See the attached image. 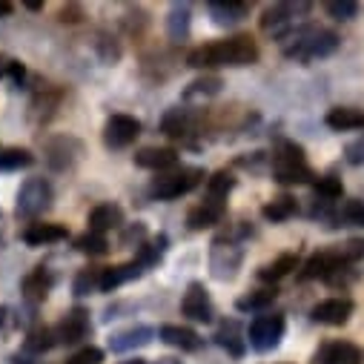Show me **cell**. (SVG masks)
I'll return each mask as SVG.
<instances>
[{
	"label": "cell",
	"mask_w": 364,
	"mask_h": 364,
	"mask_svg": "<svg viewBox=\"0 0 364 364\" xmlns=\"http://www.w3.org/2000/svg\"><path fill=\"white\" fill-rule=\"evenodd\" d=\"M89 230L107 235L109 230H118L124 224V210L118 204H98L92 213H89Z\"/></svg>",
	"instance_id": "21"
},
{
	"label": "cell",
	"mask_w": 364,
	"mask_h": 364,
	"mask_svg": "<svg viewBox=\"0 0 364 364\" xmlns=\"http://www.w3.org/2000/svg\"><path fill=\"white\" fill-rule=\"evenodd\" d=\"M32 164H35V155L29 149H21V146L0 149V169L4 172H18V169H26Z\"/></svg>",
	"instance_id": "36"
},
{
	"label": "cell",
	"mask_w": 364,
	"mask_h": 364,
	"mask_svg": "<svg viewBox=\"0 0 364 364\" xmlns=\"http://www.w3.org/2000/svg\"><path fill=\"white\" fill-rule=\"evenodd\" d=\"M241 261H244V250L232 238L213 241V250H210V276L215 282H232L238 276V269H241Z\"/></svg>",
	"instance_id": "7"
},
{
	"label": "cell",
	"mask_w": 364,
	"mask_h": 364,
	"mask_svg": "<svg viewBox=\"0 0 364 364\" xmlns=\"http://www.w3.org/2000/svg\"><path fill=\"white\" fill-rule=\"evenodd\" d=\"M52 207V187L46 178H26L18 190V215L21 218H35Z\"/></svg>",
	"instance_id": "8"
},
{
	"label": "cell",
	"mask_w": 364,
	"mask_h": 364,
	"mask_svg": "<svg viewBox=\"0 0 364 364\" xmlns=\"http://www.w3.org/2000/svg\"><path fill=\"white\" fill-rule=\"evenodd\" d=\"M69 238V230L60 227V224H29L23 230V244L29 247H43V244H58V241H66Z\"/></svg>",
	"instance_id": "23"
},
{
	"label": "cell",
	"mask_w": 364,
	"mask_h": 364,
	"mask_svg": "<svg viewBox=\"0 0 364 364\" xmlns=\"http://www.w3.org/2000/svg\"><path fill=\"white\" fill-rule=\"evenodd\" d=\"M75 250L77 252H83V255H107V250H109V241H107V235H101V232H92V230H86L83 235H77L75 238Z\"/></svg>",
	"instance_id": "37"
},
{
	"label": "cell",
	"mask_w": 364,
	"mask_h": 364,
	"mask_svg": "<svg viewBox=\"0 0 364 364\" xmlns=\"http://www.w3.org/2000/svg\"><path fill=\"white\" fill-rule=\"evenodd\" d=\"M284 330H287V321L282 313H261L252 318L250 330H247V341L252 350L258 353H269L276 350L284 338Z\"/></svg>",
	"instance_id": "5"
},
{
	"label": "cell",
	"mask_w": 364,
	"mask_h": 364,
	"mask_svg": "<svg viewBox=\"0 0 364 364\" xmlns=\"http://www.w3.org/2000/svg\"><path fill=\"white\" fill-rule=\"evenodd\" d=\"M0 324H4V310H0Z\"/></svg>",
	"instance_id": "52"
},
{
	"label": "cell",
	"mask_w": 364,
	"mask_h": 364,
	"mask_svg": "<svg viewBox=\"0 0 364 364\" xmlns=\"http://www.w3.org/2000/svg\"><path fill=\"white\" fill-rule=\"evenodd\" d=\"M9 75H12V80H15V83H21V80L26 77V69H23V63H21V60H12V66H9Z\"/></svg>",
	"instance_id": "46"
},
{
	"label": "cell",
	"mask_w": 364,
	"mask_h": 364,
	"mask_svg": "<svg viewBox=\"0 0 364 364\" xmlns=\"http://www.w3.org/2000/svg\"><path fill=\"white\" fill-rule=\"evenodd\" d=\"M207 12L215 26H235L250 15V4H241V0H210Z\"/></svg>",
	"instance_id": "17"
},
{
	"label": "cell",
	"mask_w": 364,
	"mask_h": 364,
	"mask_svg": "<svg viewBox=\"0 0 364 364\" xmlns=\"http://www.w3.org/2000/svg\"><path fill=\"white\" fill-rule=\"evenodd\" d=\"M215 344L218 347H224L230 355H235V358H241L244 353H247V333L241 330V324L238 321H224L221 327H218V333H215Z\"/></svg>",
	"instance_id": "24"
},
{
	"label": "cell",
	"mask_w": 364,
	"mask_h": 364,
	"mask_svg": "<svg viewBox=\"0 0 364 364\" xmlns=\"http://www.w3.org/2000/svg\"><path fill=\"white\" fill-rule=\"evenodd\" d=\"M9 66H12V58L0 55V77H4V75H9Z\"/></svg>",
	"instance_id": "48"
},
{
	"label": "cell",
	"mask_w": 364,
	"mask_h": 364,
	"mask_svg": "<svg viewBox=\"0 0 364 364\" xmlns=\"http://www.w3.org/2000/svg\"><path fill=\"white\" fill-rule=\"evenodd\" d=\"M190 23H193V12L187 4H172L169 15H166V32L172 41H184L190 35Z\"/></svg>",
	"instance_id": "28"
},
{
	"label": "cell",
	"mask_w": 364,
	"mask_h": 364,
	"mask_svg": "<svg viewBox=\"0 0 364 364\" xmlns=\"http://www.w3.org/2000/svg\"><path fill=\"white\" fill-rule=\"evenodd\" d=\"M344 158H347V164H353V166L364 164V135H358L355 141H350V144H347Z\"/></svg>",
	"instance_id": "43"
},
{
	"label": "cell",
	"mask_w": 364,
	"mask_h": 364,
	"mask_svg": "<svg viewBox=\"0 0 364 364\" xmlns=\"http://www.w3.org/2000/svg\"><path fill=\"white\" fill-rule=\"evenodd\" d=\"M324 9H327V15L333 21H353L358 15V4H355V0H327Z\"/></svg>",
	"instance_id": "41"
},
{
	"label": "cell",
	"mask_w": 364,
	"mask_h": 364,
	"mask_svg": "<svg viewBox=\"0 0 364 364\" xmlns=\"http://www.w3.org/2000/svg\"><path fill=\"white\" fill-rule=\"evenodd\" d=\"M15 12V6L9 4V0H0V18H9Z\"/></svg>",
	"instance_id": "47"
},
{
	"label": "cell",
	"mask_w": 364,
	"mask_h": 364,
	"mask_svg": "<svg viewBox=\"0 0 364 364\" xmlns=\"http://www.w3.org/2000/svg\"><path fill=\"white\" fill-rule=\"evenodd\" d=\"M26 9H32V12H38V9H43V4H38V0H26Z\"/></svg>",
	"instance_id": "49"
},
{
	"label": "cell",
	"mask_w": 364,
	"mask_h": 364,
	"mask_svg": "<svg viewBox=\"0 0 364 364\" xmlns=\"http://www.w3.org/2000/svg\"><path fill=\"white\" fill-rule=\"evenodd\" d=\"M341 267H344V264H341V258L336 255V250H321V252H316V255L307 258V264H304L301 272H299V279H301V282H316V279L330 282L333 272H338Z\"/></svg>",
	"instance_id": "13"
},
{
	"label": "cell",
	"mask_w": 364,
	"mask_h": 364,
	"mask_svg": "<svg viewBox=\"0 0 364 364\" xmlns=\"http://www.w3.org/2000/svg\"><path fill=\"white\" fill-rule=\"evenodd\" d=\"M152 338H155V330H152V327L135 324V327H127V330L115 333V336L109 338V350H112V353H129V350L146 347Z\"/></svg>",
	"instance_id": "18"
},
{
	"label": "cell",
	"mask_w": 364,
	"mask_h": 364,
	"mask_svg": "<svg viewBox=\"0 0 364 364\" xmlns=\"http://www.w3.org/2000/svg\"><path fill=\"white\" fill-rule=\"evenodd\" d=\"M221 92V77H215V75H204V77H198V80H193L187 89H184V101H207V98H213V95H218Z\"/></svg>",
	"instance_id": "34"
},
{
	"label": "cell",
	"mask_w": 364,
	"mask_h": 364,
	"mask_svg": "<svg viewBox=\"0 0 364 364\" xmlns=\"http://www.w3.org/2000/svg\"><path fill=\"white\" fill-rule=\"evenodd\" d=\"M124 364H146L144 358H132V361H124Z\"/></svg>",
	"instance_id": "51"
},
{
	"label": "cell",
	"mask_w": 364,
	"mask_h": 364,
	"mask_svg": "<svg viewBox=\"0 0 364 364\" xmlns=\"http://www.w3.org/2000/svg\"><path fill=\"white\" fill-rule=\"evenodd\" d=\"M204 178L207 175H204L201 166H181V169L161 172L158 178H152L149 193L158 201H172V198H181V196L193 193L198 184H204Z\"/></svg>",
	"instance_id": "4"
},
{
	"label": "cell",
	"mask_w": 364,
	"mask_h": 364,
	"mask_svg": "<svg viewBox=\"0 0 364 364\" xmlns=\"http://www.w3.org/2000/svg\"><path fill=\"white\" fill-rule=\"evenodd\" d=\"M144 238H146V227H144V224H132V227L121 235V244H124V247H129V244H138V247H141Z\"/></svg>",
	"instance_id": "44"
},
{
	"label": "cell",
	"mask_w": 364,
	"mask_h": 364,
	"mask_svg": "<svg viewBox=\"0 0 364 364\" xmlns=\"http://www.w3.org/2000/svg\"><path fill=\"white\" fill-rule=\"evenodd\" d=\"M158 338H161L164 344L175 347V350H184V353L198 350V347H201V341H204L196 330L181 327V324H164V327H161V333H158Z\"/></svg>",
	"instance_id": "20"
},
{
	"label": "cell",
	"mask_w": 364,
	"mask_h": 364,
	"mask_svg": "<svg viewBox=\"0 0 364 364\" xmlns=\"http://www.w3.org/2000/svg\"><path fill=\"white\" fill-rule=\"evenodd\" d=\"M141 135V121L132 115H109L104 124V144L112 149H124L129 146L135 138Z\"/></svg>",
	"instance_id": "9"
},
{
	"label": "cell",
	"mask_w": 364,
	"mask_h": 364,
	"mask_svg": "<svg viewBox=\"0 0 364 364\" xmlns=\"http://www.w3.org/2000/svg\"><path fill=\"white\" fill-rule=\"evenodd\" d=\"M104 361V350L101 347H92V344H89V347H83V350H77L66 364H101Z\"/></svg>",
	"instance_id": "42"
},
{
	"label": "cell",
	"mask_w": 364,
	"mask_h": 364,
	"mask_svg": "<svg viewBox=\"0 0 364 364\" xmlns=\"http://www.w3.org/2000/svg\"><path fill=\"white\" fill-rule=\"evenodd\" d=\"M101 276H104V269H101V267H86V269H80L77 276H75L72 293H75L77 299L98 293V290H101Z\"/></svg>",
	"instance_id": "35"
},
{
	"label": "cell",
	"mask_w": 364,
	"mask_h": 364,
	"mask_svg": "<svg viewBox=\"0 0 364 364\" xmlns=\"http://www.w3.org/2000/svg\"><path fill=\"white\" fill-rule=\"evenodd\" d=\"M49 290H52V276H49L46 267L32 269L29 276L23 279V296H26L29 301H43V299L49 296Z\"/></svg>",
	"instance_id": "31"
},
{
	"label": "cell",
	"mask_w": 364,
	"mask_h": 364,
	"mask_svg": "<svg viewBox=\"0 0 364 364\" xmlns=\"http://www.w3.org/2000/svg\"><path fill=\"white\" fill-rule=\"evenodd\" d=\"M144 272H146V269H144L135 258H132V261H127V264H118V267H104V276H101V293H112V290H118L121 284L141 279Z\"/></svg>",
	"instance_id": "19"
},
{
	"label": "cell",
	"mask_w": 364,
	"mask_h": 364,
	"mask_svg": "<svg viewBox=\"0 0 364 364\" xmlns=\"http://www.w3.org/2000/svg\"><path fill=\"white\" fill-rule=\"evenodd\" d=\"M193 127H196V121H193V115H190L187 109H169V112L161 118V132H164L166 138H175V141L190 138Z\"/></svg>",
	"instance_id": "26"
},
{
	"label": "cell",
	"mask_w": 364,
	"mask_h": 364,
	"mask_svg": "<svg viewBox=\"0 0 364 364\" xmlns=\"http://www.w3.org/2000/svg\"><path fill=\"white\" fill-rule=\"evenodd\" d=\"M80 155H83L80 141H75V138H69V135L52 138V141L46 144V161H49V166L58 169V172L72 169V166L80 161Z\"/></svg>",
	"instance_id": "12"
},
{
	"label": "cell",
	"mask_w": 364,
	"mask_h": 364,
	"mask_svg": "<svg viewBox=\"0 0 364 364\" xmlns=\"http://www.w3.org/2000/svg\"><path fill=\"white\" fill-rule=\"evenodd\" d=\"M181 313H184L190 321H201V324H210L215 310H213V299L207 293V287L201 282H193L181 299Z\"/></svg>",
	"instance_id": "10"
},
{
	"label": "cell",
	"mask_w": 364,
	"mask_h": 364,
	"mask_svg": "<svg viewBox=\"0 0 364 364\" xmlns=\"http://www.w3.org/2000/svg\"><path fill=\"white\" fill-rule=\"evenodd\" d=\"M296 267H299V255L296 252H282L276 261H269V264H264L258 269V279L267 282V284H276V282L287 279Z\"/></svg>",
	"instance_id": "27"
},
{
	"label": "cell",
	"mask_w": 364,
	"mask_h": 364,
	"mask_svg": "<svg viewBox=\"0 0 364 364\" xmlns=\"http://www.w3.org/2000/svg\"><path fill=\"white\" fill-rule=\"evenodd\" d=\"M350 316H353V301L341 299V296L338 299H324L310 310V318L316 324H327V327H341V324L350 321Z\"/></svg>",
	"instance_id": "14"
},
{
	"label": "cell",
	"mask_w": 364,
	"mask_h": 364,
	"mask_svg": "<svg viewBox=\"0 0 364 364\" xmlns=\"http://www.w3.org/2000/svg\"><path fill=\"white\" fill-rule=\"evenodd\" d=\"M324 124L336 132H353V129H364V112L355 107H333L324 118Z\"/></svg>",
	"instance_id": "25"
},
{
	"label": "cell",
	"mask_w": 364,
	"mask_h": 364,
	"mask_svg": "<svg viewBox=\"0 0 364 364\" xmlns=\"http://www.w3.org/2000/svg\"><path fill=\"white\" fill-rule=\"evenodd\" d=\"M164 252H166V238L164 235H158L155 241H149V244H141L138 247V264L144 267V269H149V267H155L161 258H164Z\"/></svg>",
	"instance_id": "40"
},
{
	"label": "cell",
	"mask_w": 364,
	"mask_h": 364,
	"mask_svg": "<svg viewBox=\"0 0 364 364\" xmlns=\"http://www.w3.org/2000/svg\"><path fill=\"white\" fill-rule=\"evenodd\" d=\"M60 21H63V23H66V21H69V23H77V21H80V9H77V6H66V9L60 12Z\"/></svg>",
	"instance_id": "45"
},
{
	"label": "cell",
	"mask_w": 364,
	"mask_h": 364,
	"mask_svg": "<svg viewBox=\"0 0 364 364\" xmlns=\"http://www.w3.org/2000/svg\"><path fill=\"white\" fill-rule=\"evenodd\" d=\"M258 60V46L250 35H235L227 41L204 43L187 55L193 69H215V66H250Z\"/></svg>",
	"instance_id": "1"
},
{
	"label": "cell",
	"mask_w": 364,
	"mask_h": 364,
	"mask_svg": "<svg viewBox=\"0 0 364 364\" xmlns=\"http://www.w3.org/2000/svg\"><path fill=\"white\" fill-rule=\"evenodd\" d=\"M313 190H316V198H321L324 204H333L344 196V187H341V178L336 175H321L313 181Z\"/></svg>",
	"instance_id": "38"
},
{
	"label": "cell",
	"mask_w": 364,
	"mask_h": 364,
	"mask_svg": "<svg viewBox=\"0 0 364 364\" xmlns=\"http://www.w3.org/2000/svg\"><path fill=\"white\" fill-rule=\"evenodd\" d=\"M307 12H310V4H276L261 15V32L276 41H284L299 26V18Z\"/></svg>",
	"instance_id": "6"
},
{
	"label": "cell",
	"mask_w": 364,
	"mask_h": 364,
	"mask_svg": "<svg viewBox=\"0 0 364 364\" xmlns=\"http://www.w3.org/2000/svg\"><path fill=\"white\" fill-rule=\"evenodd\" d=\"M135 164L141 169H152V172H169L178 164V152L169 146H144L135 152Z\"/></svg>",
	"instance_id": "16"
},
{
	"label": "cell",
	"mask_w": 364,
	"mask_h": 364,
	"mask_svg": "<svg viewBox=\"0 0 364 364\" xmlns=\"http://www.w3.org/2000/svg\"><path fill=\"white\" fill-rule=\"evenodd\" d=\"M158 364H181V361H175V358H158Z\"/></svg>",
	"instance_id": "50"
},
{
	"label": "cell",
	"mask_w": 364,
	"mask_h": 364,
	"mask_svg": "<svg viewBox=\"0 0 364 364\" xmlns=\"http://www.w3.org/2000/svg\"><path fill=\"white\" fill-rule=\"evenodd\" d=\"M224 213H227V204H218V201L207 198V201H201L198 207L190 210L187 224H190V230H210L224 218Z\"/></svg>",
	"instance_id": "22"
},
{
	"label": "cell",
	"mask_w": 364,
	"mask_h": 364,
	"mask_svg": "<svg viewBox=\"0 0 364 364\" xmlns=\"http://www.w3.org/2000/svg\"><path fill=\"white\" fill-rule=\"evenodd\" d=\"M272 178L284 187H299V184H310L316 175L307 164L304 149L293 141H282L276 155H272Z\"/></svg>",
	"instance_id": "3"
},
{
	"label": "cell",
	"mask_w": 364,
	"mask_h": 364,
	"mask_svg": "<svg viewBox=\"0 0 364 364\" xmlns=\"http://www.w3.org/2000/svg\"><path fill=\"white\" fill-rule=\"evenodd\" d=\"M284 55L296 58L301 63L327 58L338 49V35L330 29H316V26H296L284 41Z\"/></svg>",
	"instance_id": "2"
},
{
	"label": "cell",
	"mask_w": 364,
	"mask_h": 364,
	"mask_svg": "<svg viewBox=\"0 0 364 364\" xmlns=\"http://www.w3.org/2000/svg\"><path fill=\"white\" fill-rule=\"evenodd\" d=\"M235 190V178L232 172L227 169H218L207 178V198L210 201H218V204H227V196Z\"/></svg>",
	"instance_id": "33"
},
{
	"label": "cell",
	"mask_w": 364,
	"mask_h": 364,
	"mask_svg": "<svg viewBox=\"0 0 364 364\" xmlns=\"http://www.w3.org/2000/svg\"><path fill=\"white\" fill-rule=\"evenodd\" d=\"M276 299H279L276 287H261V290H252V293L235 299V310L238 313H264Z\"/></svg>",
	"instance_id": "29"
},
{
	"label": "cell",
	"mask_w": 364,
	"mask_h": 364,
	"mask_svg": "<svg viewBox=\"0 0 364 364\" xmlns=\"http://www.w3.org/2000/svg\"><path fill=\"white\" fill-rule=\"evenodd\" d=\"M89 333H92V321H89V310H83V307L69 310L55 327L58 344H77V341L89 338Z\"/></svg>",
	"instance_id": "11"
},
{
	"label": "cell",
	"mask_w": 364,
	"mask_h": 364,
	"mask_svg": "<svg viewBox=\"0 0 364 364\" xmlns=\"http://www.w3.org/2000/svg\"><path fill=\"white\" fill-rule=\"evenodd\" d=\"M55 344H58L55 327H38V330H32V333L26 336V341H23V347H26L29 353H46V350H52Z\"/></svg>",
	"instance_id": "39"
},
{
	"label": "cell",
	"mask_w": 364,
	"mask_h": 364,
	"mask_svg": "<svg viewBox=\"0 0 364 364\" xmlns=\"http://www.w3.org/2000/svg\"><path fill=\"white\" fill-rule=\"evenodd\" d=\"M313 364H361V350L350 341H327L313 355Z\"/></svg>",
	"instance_id": "15"
},
{
	"label": "cell",
	"mask_w": 364,
	"mask_h": 364,
	"mask_svg": "<svg viewBox=\"0 0 364 364\" xmlns=\"http://www.w3.org/2000/svg\"><path fill=\"white\" fill-rule=\"evenodd\" d=\"M296 213H299V204H296L293 196H279V198H272L269 204L261 207V215H264V221H269V224L290 221Z\"/></svg>",
	"instance_id": "30"
},
{
	"label": "cell",
	"mask_w": 364,
	"mask_h": 364,
	"mask_svg": "<svg viewBox=\"0 0 364 364\" xmlns=\"http://www.w3.org/2000/svg\"><path fill=\"white\" fill-rule=\"evenodd\" d=\"M330 221H336L333 227H364V201L358 198H347L338 204V210L330 215Z\"/></svg>",
	"instance_id": "32"
}]
</instances>
